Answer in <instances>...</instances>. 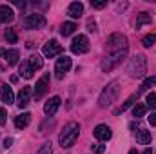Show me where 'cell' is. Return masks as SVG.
<instances>
[{
	"label": "cell",
	"mask_w": 156,
	"mask_h": 154,
	"mask_svg": "<svg viewBox=\"0 0 156 154\" xmlns=\"http://www.w3.org/2000/svg\"><path fill=\"white\" fill-rule=\"evenodd\" d=\"M67 15H69L71 18H80V16L83 15V4H82V2H73V4H69Z\"/></svg>",
	"instance_id": "obj_18"
},
{
	"label": "cell",
	"mask_w": 156,
	"mask_h": 154,
	"mask_svg": "<svg viewBox=\"0 0 156 154\" xmlns=\"http://www.w3.org/2000/svg\"><path fill=\"white\" fill-rule=\"evenodd\" d=\"M145 24H151V15L149 13H140L138 15V20H136V29H140Z\"/></svg>",
	"instance_id": "obj_23"
},
{
	"label": "cell",
	"mask_w": 156,
	"mask_h": 154,
	"mask_svg": "<svg viewBox=\"0 0 156 154\" xmlns=\"http://www.w3.org/2000/svg\"><path fill=\"white\" fill-rule=\"evenodd\" d=\"M105 45H107L109 54H111V53L125 51V49H127V37H125V35H122V33H113V35H109V37H107Z\"/></svg>",
	"instance_id": "obj_5"
},
{
	"label": "cell",
	"mask_w": 156,
	"mask_h": 154,
	"mask_svg": "<svg viewBox=\"0 0 156 154\" xmlns=\"http://www.w3.org/2000/svg\"><path fill=\"white\" fill-rule=\"evenodd\" d=\"M142 44H144L145 47L154 45V44H156V33H153V35H145V37H144V40H142Z\"/></svg>",
	"instance_id": "obj_27"
},
{
	"label": "cell",
	"mask_w": 156,
	"mask_h": 154,
	"mask_svg": "<svg viewBox=\"0 0 156 154\" xmlns=\"http://www.w3.org/2000/svg\"><path fill=\"white\" fill-rule=\"evenodd\" d=\"M136 142H138L140 145H147V143H151V132H149V131H138V134H136Z\"/></svg>",
	"instance_id": "obj_22"
},
{
	"label": "cell",
	"mask_w": 156,
	"mask_h": 154,
	"mask_svg": "<svg viewBox=\"0 0 156 154\" xmlns=\"http://www.w3.org/2000/svg\"><path fill=\"white\" fill-rule=\"evenodd\" d=\"M0 100H2L5 105H9V103H13V102H15L13 89H11L7 83H2V82H0Z\"/></svg>",
	"instance_id": "obj_15"
},
{
	"label": "cell",
	"mask_w": 156,
	"mask_h": 154,
	"mask_svg": "<svg viewBox=\"0 0 156 154\" xmlns=\"http://www.w3.org/2000/svg\"><path fill=\"white\" fill-rule=\"evenodd\" d=\"M11 143H13V138H5L4 145H5V147H11Z\"/></svg>",
	"instance_id": "obj_34"
},
{
	"label": "cell",
	"mask_w": 156,
	"mask_h": 154,
	"mask_svg": "<svg viewBox=\"0 0 156 154\" xmlns=\"http://www.w3.org/2000/svg\"><path fill=\"white\" fill-rule=\"evenodd\" d=\"M29 121H31V114H29V113H22V114H18L15 118L16 129H26V127L29 125Z\"/></svg>",
	"instance_id": "obj_19"
},
{
	"label": "cell",
	"mask_w": 156,
	"mask_h": 154,
	"mask_svg": "<svg viewBox=\"0 0 156 154\" xmlns=\"http://www.w3.org/2000/svg\"><path fill=\"white\" fill-rule=\"evenodd\" d=\"M27 65H29L33 71H37V69H40V67L44 65V58H42L40 54L35 53V54H31V56L27 58Z\"/></svg>",
	"instance_id": "obj_20"
},
{
	"label": "cell",
	"mask_w": 156,
	"mask_h": 154,
	"mask_svg": "<svg viewBox=\"0 0 156 154\" xmlns=\"http://www.w3.org/2000/svg\"><path fill=\"white\" fill-rule=\"evenodd\" d=\"M142 154H153V151H151V149H145V151H144Z\"/></svg>",
	"instance_id": "obj_35"
},
{
	"label": "cell",
	"mask_w": 156,
	"mask_h": 154,
	"mask_svg": "<svg viewBox=\"0 0 156 154\" xmlns=\"http://www.w3.org/2000/svg\"><path fill=\"white\" fill-rule=\"evenodd\" d=\"M145 111H147V105H144V103H136V105L133 107V116H134V118H140V116L145 114Z\"/></svg>",
	"instance_id": "obj_25"
},
{
	"label": "cell",
	"mask_w": 156,
	"mask_h": 154,
	"mask_svg": "<svg viewBox=\"0 0 156 154\" xmlns=\"http://www.w3.org/2000/svg\"><path fill=\"white\" fill-rule=\"evenodd\" d=\"M31 96H33L31 87H29V85L22 87V89H20V93H18V96H16V105H18L20 109L27 107V105H29V102H31Z\"/></svg>",
	"instance_id": "obj_11"
},
{
	"label": "cell",
	"mask_w": 156,
	"mask_h": 154,
	"mask_svg": "<svg viewBox=\"0 0 156 154\" xmlns=\"http://www.w3.org/2000/svg\"><path fill=\"white\" fill-rule=\"evenodd\" d=\"M60 103H62L60 96H53V98H49V100L45 102V105H44V113H45L47 116L56 114V111L60 109Z\"/></svg>",
	"instance_id": "obj_14"
},
{
	"label": "cell",
	"mask_w": 156,
	"mask_h": 154,
	"mask_svg": "<svg viewBox=\"0 0 156 154\" xmlns=\"http://www.w3.org/2000/svg\"><path fill=\"white\" fill-rule=\"evenodd\" d=\"M145 102H147V107L156 109V93H149L147 98H145Z\"/></svg>",
	"instance_id": "obj_29"
},
{
	"label": "cell",
	"mask_w": 156,
	"mask_h": 154,
	"mask_svg": "<svg viewBox=\"0 0 156 154\" xmlns=\"http://www.w3.org/2000/svg\"><path fill=\"white\" fill-rule=\"evenodd\" d=\"M149 123L151 125H156V113H151L149 114Z\"/></svg>",
	"instance_id": "obj_33"
},
{
	"label": "cell",
	"mask_w": 156,
	"mask_h": 154,
	"mask_svg": "<svg viewBox=\"0 0 156 154\" xmlns=\"http://www.w3.org/2000/svg\"><path fill=\"white\" fill-rule=\"evenodd\" d=\"M127 56V49L125 51H120V53H111V54H107L104 60H102V71L104 73H109V71H113L116 65H120L122 62H123V58Z\"/></svg>",
	"instance_id": "obj_6"
},
{
	"label": "cell",
	"mask_w": 156,
	"mask_h": 154,
	"mask_svg": "<svg viewBox=\"0 0 156 154\" xmlns=\"http://www.w3.org/2000/svg\"><path fill=\"white\" fill-rule=\"evenodd\" d=\"M154 83H156V76H149V78H145V80H144V83H142V87H140V89H138L136 93H133V94H131V96H129V98H127V100L123 102V105H122L120 109H116V114H118V113H122V111H125V109H129L131 105H134V103H136V100L140 98V94H142L144 91H147L149 87H153Z\"/></svg>",
	"instance_id": "obj_4"
},
{
	"label": "cell",
	"mask_w": 156,
	"mask_h": 154,
	"mask_svg": "<svg viewBox=\"0 0 156 154\" xmlns=\"http://www.w3.org/2000/svg\"><path fill=\"white\" fill-rule=\"evenodd\" d=\"M127 73L133 78H144L147 73V60L144 54H134L127 64Z\"/></svg>",
	"instance_id": "obj_2"
},
{
	"label": "cell",
	"mask_w": 156,
	"mask_h": 154,
	"mask_svg": "<svg viewBox=\"0 0 156 154\" xmlns=\"http://www.w3.org/2000/svg\"><path fill=\"white\" fill-rule=\"evenodd\" d=\"M129 154H138V152H136V149H133V151H129Z\"/></svg>",
	"instance_id": "obj_36"
},
{
	"label": "cell",
	"mask_w": 156,
	"mask_h": 154,
	"mask_svg": "<svg viewBox=\"0 0 156 154\" xmlns=\"http://www.w3.org/2000/svg\"><path fill=\"white\" fill-rule=\"evenodd\" d=\"M13 18H15V13H13V9L9 7V5H0V22L2 24H9V22H13Z\"/></svg>",
	"instance_id": "obj_17"
},
{
	"label": "cell",
	"mask_w": 156,
	"mask_h": 154,
	"mask_svg": "<svg viewBox=\"0 0 156 154\" xmlns=\"http://www.w3.org/2000/svg\"><path fill=\"white\" fill-rule=\"evenodd\" d=\"M75 31H76V24H75V22H64L62 27H60V33H62L64 37H69V35H73Z\"/></svg>",
	"instance_id": "obj_21"
},
{
	"label": "cell",
	"mask_w": 156,
	"mask_h": 154,
	"mask_svg": "<svg viewBox=\"0 0 156 154\" xmlns=\"http://www.w3.org/2000/svg\"><path fill=\"white\" fill-rule=\"evenodd\" d=\"M42 53H44V56H45V58H53V56H56V54H60V53H62V45H60L56 40H49V42L44 45Z\"/></svg>",
	"instance_id": "obj_10"
},
{
	"label": "cell",
	"mask_w": 156,
	"mask_h": 154,
	"mask_svg": "<svg viewBox=\"0 0 156 154\" xmlns=\"http://www.w3.org/2000/svg\"><path fill=\"white\" fill-rule=\"evenodd\" d=\"M78 136H80V123H76V121H69V123L64 127V131L60 132V136H58V142H60L62 149L73 147L75 142L78 140Z\"/></svg>",
	"instance_id": "obj_1"
},
{
	"label": "cell",
	"mask_w": 156,
	"mask_h": 154,
	"mask_svg": "<svg viewBox=\"0 0 156 154\" xmlns=\"http://www.w3.org/2000/svg\"><path fill=\"white\" fill-rule=\"evenodd\" d=\"M33 73H35V71L27 65V62L20 64V75H22L24 78H27V80H29V78H33Z\"/></svg>",
	"instance_id": "obj_24"
},
{
	"label": "cell",
	"mask_w": 156,
	"mask_h": 154,
	"mask_svg": "<svg viewBox=\"0 0 156 154\" xmlns=\"http://www.w3.org/2000/svg\"><path fill=\"white\" fill-rule=\"evenodd\" d=\"M94 151L98 154H104L105 152V147H104V145H94Z\"/></svg>",
	"instance_id": "obj_32"
},
{
	"label": "cell",
	"mask_w": 156,
	"mask_h": 154,
	"mask_svg": "<svg viewBox=\"0 0 156 154\" xmlns=\"http://www.w3.org/2000/svg\"><path fill=\"white\" fill-rule=\"evenodd\" d=\"M37 154H53V145H51V142H45V143L38 149Z\"/></svg>",
	"instance_id": "obj_28"
},
{
	"label": "cell",
	"mask_w": 156,
	"mask_h": 154,
	"mask_svg": "<svg viewBox=\"0 0 156 154\" xmlns=\"http://www.w3.org/2000/svg\"><path fill=\"white\" fill-rule=\"evenodd\" d=\"M111 136H113L111 127H107V125H104V123H100V125L94 127V138H96V140H100V142H109Z\"/></svg>",
	"instance_id": "obj_13"
},
{
	"label": "cell",
	"mask_w": 156,
	"mask_h": 154,
	"mask_svg": "<svg viewBox=\"0 0 156 154\" xmlns=\"http://www.w3.org/2000/svg\"><path fill=\"white\" fill-rule=\"evenodd\" d=\"M91 5L94 7V9H104L105 5H107V2L104 0V2H98V0H91Z\"/></svg>",
	"instance_id": "obj_30"
},
{
	"label": "cell",
	"mask_w": 156,
	"mask_h": 154,
	"mask_svg": "<svg viewBox=\"0 0 156 154\" xmlns=\"http://www.w3.org/2000/svg\"><path fill=\"white\" fill-rule=\"evenodd\" d=\"M24 26L27 29H42L45 26V16L40 13H31L24 18Z\"/></svg>",
	"instance_id": "obj_7"
},
{
	"label": "cell",
	"mask_w": 156,
	"mask_h": 154,
	"mask_svg": "<svg viewBox=\"0 0 156 154\" xmlns=\"http://www.w3.org/2000/svg\"><path fill=\"white\" fill-rule=\"evenodd\" d=\"M4 38H5V42H7V44H16L18 37H16L15 29H5V33H4Z\"/></svg>",
	"instance_id": "obj_26"
},
{
	"label": "cell",
	"mask_w": 156,
	"mask_h": 154,
	"mask_svg": "<svg viewBox=\"0 0 156 154\" xmlns=\"http://www.w3.org/2000/svg\"><path fill=\"white\" fill-rule=\"evenodd\" d=\"M5 121H7V113L4 107H0V125H5Z\"/></svg>",
	"instance_id": "obj_31"
},
{
	"label": "cell",
	"mask_w": 156,
	"mask_h": 154,
	"mask_svg": "<svg viewBox=\"0 0 156 154\" xmlns=\"http://www.w3.org/2000/svg\"><path fill=\"white\" fill-rule=\"evenodd\" d=\"M118 91H120L118 80H113L111 83H107L105 89H104V91L100 93V96H98V105H100V107H109V105L116 100Z\"/></svg>",
	"instance_id": "obj_3"
},
{
	"label": "cell",
	"mask_w": 156,
	"mask_h": 154,
	"mask_svg": "<svg viewBox=\"0 0 156 154\" xmlns=\"http://www.w3.org/2000/svg\"><path fill=\"white\" fill-rule=\"evenodd\" d=\"M0 56H4L9 65H15V64H18L20 51L18 49H0Z\"/></svg>",
	"instance_id": "obj_16"
},
{
	"label": "cell",
	"mask_w": 156,
	"mask_h": 154,
	"mask_svg": "<svg viewBox=\"0 0 156 154\" xmlns=\"http://www.w3.org/2000/svg\"><path fill=\"white\" fill-rule=\"evenodd\" d=\"M71 51H73L75 54H83V53H87V51H89V38H87L85 35L75 37L73 42H71Z\"/></svg>",
	"instance_id": "obj_8"
},
{
	"label": "cell",
	"mask_w": 156,
	"mask_h": 154,
	"mask_svg": "<svg viewBox=\"0 0 156 154\" xmlns=\"http://www.w3.org/2000/svg\"><path fill=\"white\" fill-rule=\"evenodd\" d=\"M47 89H49V75L45 73V75L42 78H38V82L35 83V100L42 98V96L47 93Z\"/></svg>",
	"instance_id": "obj_12"
},
{
	"label": "cell",
	"mask_w": 156,
	"mask_h": 154,
	"mask_svg": "<svg viewBox=\"0 0 156 154\" xmlns=\"http://www.w3.org/2000/svg\"><path fill=\"white\" fill-rule=\"evenodd\" d=\"M69 69H71V58L62 56V58H58V60H56L55 73H56V78H58V80H62V78H64V75H66Z\"/></svg>",
	"instance_id": "obj_9"
}]
</instances>
